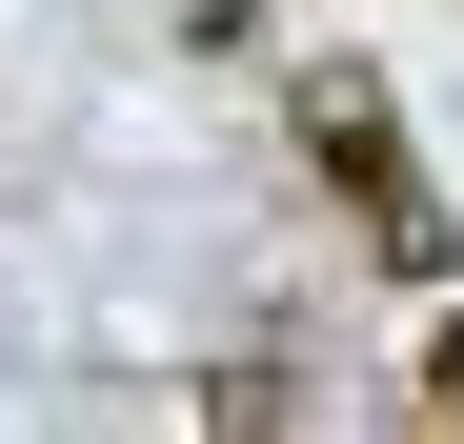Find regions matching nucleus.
I'll list each match as a JSON object with an SVG mask.
<instances>
[{
	"label": "nucleus",
	"instance_id": "f257e3e1",
	"mask_svg": "<svg viewBox=\"0 0 464 444\" xmlns=\"http://www.w3.org/2000/svg\"><path fill=\"white\" fill-rule=\"evenodd\" d=\"M283 141H303V162L363 202V243L404 263V283H444V202L404 182V121H383V82H303V101H283Z\"/></svg>",
	"mask_w": 464,
	"mask_h": 444
},
{
	"label": "nucleus",
	"instance_id": "f03ea898",
	"mask_svg": "<svg viewBox=\"0 0 464 444\" xmlns=\"http://www.w3.org/2000/svg\"><path fill=\"white\" fill-rule=\"evenodd\" d=\"M424 404H444V424H464V323H444V343H424Z\"/></svg>",
	"mask_w": 464,
	"mask_h": 444
}]
</instances>
